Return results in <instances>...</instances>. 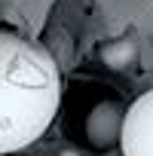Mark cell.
<instances>
[{"label":"cell","instance_id":"obj_1","mask_svg":"<svg viewBox=\"0 0 153 156\" xmlns=\"http://www.w3.org/2000/svg\"><path fill=\"white\" fill-rule=\"evenodd\" d=\"M61 73L55 58L0 28V153L34 144L58 113Z\"/></svg>","mask_w":153,"mask_h":156},{"label":"cell","instance_id":"obj_2","mask_svg":"<svg viewBox=\"0 0 153 156\" xmlns=\"http://www.w3.org/2000/svg\"><path fill=\"white\" fill-rule=\"evenodd\" d=\"M119 147L123 156H153V89L126 107Z\"/></svg>","mask_w":153,"mask_h":156},{"label":"cell","instance_id":"obj_3","mask_svg":"<svg viewBox=\"0 0 153 156\" xmlns=\"http://www.w3.org/2000/svg\"><path fill=\"white\" fill-rule=\"evenodd\" d=\"M123 116H126V113H119L116 104H110V101L98 104V107L89 113V122H86L89 141H92L95 147H101V150L110 147V144H116L119 135H123Z\"/></svg>","mask_w":153,"mask_h":156},{"label":"cell","instance_id":"obj_4","mask_svg":"<svg viewBox=\"0 0 153 156\" xmlns=\"http://www.w3.org/2000/svg\"><path fill=\"white\" fill-rule=\"evenodd\" d=\"M101 61L110 70H126L138 61V43L132 37H116V40L101 46Z\"/></svg>","mask_w":153,"mask_h":156},{"label":"cell","instance_id":"obj_5","mask_svg":"<svg viewBox=\"0 0 153 156\" xmlns=\"http://www.w3.org/2000/svg\"><path fill=\"white\" fill-rule=\"evenodd\" d=\"M58 156H80V153H76V150H61Z\"/></svg>","mask_w":153,"mask_h":156}]
</instances>
